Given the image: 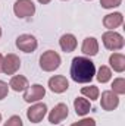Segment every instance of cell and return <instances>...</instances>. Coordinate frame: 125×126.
I'll use <instances>...</instances> for the list:
<instances>
[{
	"mask_svg": "<svg viewBox=\"0 0 125 126\" xmlns=\"http://www.w3.org/2000/svg\"><path fill=\"white\" fill-rule=\"evenodd\" d=\"M112 93L116 95H124L125 94V79L124 78H116L112 82Z\"/></svg>",
	"mask_w": 125,
	"mask_h": 126,
	"instance_id": "ffe728a7",
	"label": "cell"
},
{
	"mask_svg": "<svg viewBox=\"0 0 125 126\" xmlns=\"http://www.w3.org/2000/svg\"><path fill=\"white\" fill-rule=\"evenodd\" d=\"M122 24H124V16H122L121 12H113V13H109L103 18V25L109 31H115Z\"/></svg>",
	"mask_w": 125,
	"mask_h": 126,
	"instance_id": "7c38bea8",
	"label": "cell"
},
{
	"mask_svg": "<svg viewBox=\"0 0 125 126\" xmlns=\"http://www.w3.org/2000/svg\"><path fill=\"white\" fill-rule=\"evenodd\" d=\"M3 126H24V123H22V119L15 114V116H10L7 119V122H4Z\"/></svg>",
	"mask_w": 125,
	"mask_h": 126,
	"instance_id": "7402d4cb",
	"label": "cell"
},
{
	"mask_svg": "<svg viewBox=\"0 0 125 126\" xmlns=\"http://www.w3.org/2000/svg\"><path fill=\"white\" fill-rule=\"evenodd\" d=\"M109 63H110V67L115 72H118V73H121V72L125 70V56L122 53H113V54H110Z\"/></svg>",
	"mask_w": 125,
	"mask_h": 126,
	"instance_id": "e0dca14e",
	"label": "cell"
},
{
	"mask_svg": "<svg viewBox=\"0 0 125 126\" xmlns=\"http://www.w3.org/2000/svg\"><path fill=\"white\" fill-rule=\"evenodd\" d=\"M96 75V66L88 57L77 56L71 63V78L77 84H88Z\"/></svg>",
	"mask_w": 125,
	"mask_h": 126,
	"instance_id": "6da1fadb",
	"label": "cell"
},
{
	"mask_svg": "<svg viewBox=\"0 0 125 126\" xmlns=\"http://www.w3.org/2000/svg\"><path fill=\"white\" fill-rule=\"evenodd\" d=\"M81 94L84 95L85 98H90V101H94V100H97V98H99L100 91H99V88H97V87L90 85V87H83V88H81Z\"/></svg>",
	"mask_w": 125,
	"mask_h": 126,
	"instance_id": "d6986e66",
	"label": "cell"
},
{
	"mask_svg": "<svg viewBox=\"0 0 125 126\" xmlns=\"http://www.w3.org/2000/svg\"><path fill=\"white\" fill-rule=\"evenodd\" d=\"M63 1H66V0H63Z\"/></svg>",
	"mask_w": 125,
	"mask_h": 126,
	"instance_id": "f546056e",
	"label": "cell"
},
{
	"mask_svg": "<svg viewBox=\"0 0 125 126\" xmlns=\"http://www.w3.org/2000/svg\"><path fill=\"white\" fill-rule=\"evenodd\" d=\"M16 47L21 50V51H24V53H32V51H35L37 50V47H38V41H37V38L31 35V34H21L18 38H16Z\"/></svg>",
	"mask_w": 125,
	"mask_h": 126,
	"instance_id": "5b68a950",
	"label": "cell"
},
{
	"mask_svg": "<svg viewBox=\"0 0 125 126\" xmlns=\"http://www.w3.org/2000/svg\"><path fill=\"white\" fill-rule=\"evenodd\" d=\"M0 122H1V113H0Z\"/></svg>",
	"mask_w": 125,
	"mask_h": 126,
	"instance_id": "4316f807",
	"label": "cell"
},
{
	"mask_svg": "<svg viewBox=\"0 0 125 126\" xmlns=\"http://www.w3.org/2000/svg\"><path fill=\"white\" fill-rule=\"evenodd\" d=\"M122 0H100V4L103 9H113V7H118L121 6Z\"/></svg>",
	"mask_w": 125,
	"mask_h": 126,
	"instance_id": "44dd1931",
	"label": "cell"
},
{
	"mask_svg": "<svg viewBox=\"0 0 125 126\" xmlns=\"http://www.w3.org/2000/svg\"><path fill=\"white\" fill-rule=\"evenodd\" d=\"M49 88L55 94H62L69 88V81L63 75H55L49 79Z\"/></svg>",
	"mask_w": 125,
	"mask_h": 126,
	"instance_id": "30bf717a",
	"label": "cell"
},
{
	"mask_svg": "<svg viewBox=\"0 0 125 126\" xmlns=\"http://www.w3.org/2000/svg\"><path fill=\"white\" fill-rule=\"evenodd\" d=\"M74 109H75V113L78 116H85L90 113L91 110V104H90V100L88 98H84V97H77L74 100Z\"/></svg>",
	"mask_w": 125,
	"mask_h": 126,
	"instance_id": "5bb4252c",
	"label": "cell"
},
{
	"mask_svg": "<svg viewBox=\"0 0 125 126\" xmlns=\"http://www.w3.org/2000/svg\"><path fill=\"white\" fill-rule=\"evenodd\" d=\"M71 126H75V125H71Z\"/></svg>",
	"mask_w": 125,
	"mask_h": 126,
	"instance_id": "f1b7e54d",
	"label": "cell"
},
{
	"mask_svg": "<svg viewBox=\"0 0 125 126\" xmlns=\"http://www.w3.org/2000/svg\"><path fill=\"white\" fill-rule=\"evenodd\" d=\"M77 44L78 43H77V38H75L74 34H63L61 37V40H59V46H61V48L65 53L74 51L77 48Z\"/></svg>",
	"mask_w": 125,
	"mask_h": 126,
	"instance_id": "9a60e30c",
	"label": "cell"
},
{
	"mask_svg": "<svg viewBox=\"0 0 125 126\" xmlns=\"http://www.w3.org/2000/svg\"><path fill=\"white\" fill-rule=\"evenodd\" d=\"M0 37H1V28H0Z\"/></svg>",
	"mask_w": 125,
	"mask_h": 126,
	"instance_id": "83f0119b",
	"label": "cell"
},
{
	"mask_svg": "<svg viewBox=\"0 0 125 126\" xmlns=\"http://www.w3.org/2000/svg\"><path fill=\"white\" fill-rule=\"evenodd\" d=\"M47 113V106L44 103H35L27 110V117L31 123H40Z\"/></svg>",
	"mask_w": 125,
	"mask_h": 126,
	"instance_id": "52a82bcc",
	"label": "cell"
},
{
	"mask_svg": "<svg viewBox=\"0 0 125 126\" xmlns=\"http://www.w3.org/2000/svg\"><path fill=\"white\" fill-rule=\"evenodd\" d=\"M100 106L106 111H112L119 106V97L112 91H103L100 98Z\"/></svg>",
	"mask_w": 125,
	"mask_h": 126,
	"instance_id": "8fae6325",
	"label": "cell"
},
{
	"mask_svg": "<svg viewBox=\"0 0 125 126\" xmlns=\"http://www.w3.org/2000/svg\"><path fill=\"white\" fill-rule=\"evenodd\" d=\"M68 114H69L68 106L65 103H59V104H56L50 110V113H49V122L52 125H58V123H61L62 120H65L68 117Z\"/></svg>",
	"mask_w": 125,
	"mask_h": 126,
	"instance_id": "9c48e42d",
	"label": "cell"
},
{
	"mask_svg": "<svg viewBox=\"0 0 125 126\" xmlns=\"http://www.w3.org/2000/svg\"><path fill=\"white\" fill-rule=\"evenodd\" d=\"M74 125L75 126H96V120L91 119V117H85V119H83V120H80V122H77Z\"/></svg>",
	"mask_w": 125,
	"mask_h": 126,
	"instance_id": "603a6c76",
	"label": "cell"
},
{
	"mask_svg": "<svg viewBox=\"0 0 125 126\" xmlns=\"http://www.w3.org/2000/svg\"><path fill=\"white\" fill-rule=\"evenodd\" d=\"M1 63H3V56H1V53H0V72H1Z\"/></svg>",
	"mask_w": 125,
	"mask_h": 126,
	"instance_id": "484cf974",
	"label": "cell"
},
{
	"mask_svg": "<svg viewBox=\"0 0 125 126\" xmlns=\"http://www.w3.org/2000/svg\"><path fill=\"white\" fill-rule=\"evenodd\" d=\"M21 67V59L13 54V53H9L3 57V63H1V72L6 73V75H15Z\"/></svg>",
	"mask_w": 125,
	"mask_h": 126,
	"instance_id": "8992f818",
	"label": "cell"
},
{
	"mask_svg": "<svg viewBox=\"0 0 125 126\" xmlns=\"http://www.w3.org/2000/svg\"><path fill=\"white\" fill-rule=\"evenodd\" d=\"M96 78H97V81H99V82H102V84L109 82V81H110V78H112V70H110V67H107V66L102 64V66L99 67L97 73H96Z\"/></svg>",
	"mask_w": 125,
	"mask_h": 126,
	"instance_id": "ac0fdd59",
	"label": "cell"
},
{
	"mask_svg": "<svg viewBox=\"0 0 125 126\" xmlns=\"http://www.w3.org/2000/svg\"><path fill=\"white\" fill-rule=\"evenodd\" d=\"M38 3H41V4H47V3H50L52 0H37Z\"/></svg>",
	"mask_w": 125,
	"mask_h": 126,
	"instance_id": "d4e9b609",
	"label": "cell"
},
{
	"mask_svg": "<svg viewBox=\"0 0 125 126\" xmlns=\"http://www.w3.org/2000/svg\"><path fill=\"white\" fill-rule=\"evenodd\" d=\"M9 87H10L13 91L21 93V91H25V90L30 87V84H28V79H27L25 76H22V75H15V76L10 78Z\"/></svg>",
	"mask_w": 125,
	"mask_h": 126,
	"instance_id": "2e32d148",
	"label": "cell"
},
{
	"mask_svg": "<svg viewBox=\"0 0 125 126\" xmlns=\"http://www.w3.org/2000/svg\"><path fill=\"white\" fill-rule=\"evenodd\" d=\"M7 93H9V87L4 81H0V100L6 98L7 97Z\"/></svg>",
	"mask_w": 125,
	"mask_h": 126,
	"instance_id": "cb8c5ba5",
	"label": "cell"
},
{
	"mask_svg": "<svg viewBox=\"0 0 125 126\" xmlns=\"http://www.w3.org/2000/svg\"><path fill=\"white\" fill-rule=\"evenodd\" d=\"M46 95V88L40 84H34L31 87H28L24 93V101L27 103H38L40 100H43Z\"/></svg>",
	"mask_w": 125,
	"mask_h": 126,
	"instance_id": "ba28073f",
	"label": "cell"
},
{
	"mask_svg": "<svg viewBox=\"0 0 125 126\" xmlns=\"http://www.w3.org/2000/svg\"><path fill=\"white\" fill-rule=\"evenodd\" d=\"M13 13L19 19L30 18L35 13V4L32 0H16L13 4Z\"/></svg>",
	"mask_w": 125,
	"mask_h": 126,
	"instance_id": "277c9868",
	"label": "cell"
},
{
	"mask_svg": "<svg viewBox=\"0 0 125 126\" xmlns=\"http://www.w3.org/2000/svg\"><path fill=\"white\" fill-rule=\"evenodd\" d=\"M62 63L61 56L55 50H47L40 56V67L44 72H53L56 70Z\"/></svg>",
	"mask_w": 125,
	"mask_h": 126,
	"instance_id": "7a4b0ae2",
	"label": "cell"
},
{
	"mask_svg": "<svg viewBox=\"0 0 125 126\" xmlns=\"http://www.w3.org/2000/svg\"><path fill=\"white\" fill-rule=\"evenodd\" d=\"M81 51L85 54V56H96L99 53V41L94 38V37H87L84 41H83V46H81Z\"/></svg>",
	"mask_w": 125,
	"mask_h": 126,
	"instance_id": "4fadbf2b",
	"label": "cell"
},
{
	"mask_svg": "<svg viewBox=\"0 0 125 126\" xmlns=\"http://www.w3.org/2000/svg\"><path fill=\"white\" fill-rule=\"evenodd\" d=\"M88 1H90V0H88Z\"/></svg>",
	"mask_w": 125,
	"mask_h": 126,
	"instance_id": "4dcf8cb0",
	"label": "cell"
},
{
	"mask_svg": "<svg viewBox=\"0 0 125 126\" xmlns=\"http://www.w3.org/2000/svg\"><path fill=\"white\" fill-rule=\"evenodd\" d=\"M102 41H103V46L110 51L121 50L125 44L124 37L116 31H106L102 35Z\"/></svg>",
	"mask_w": 125,
	"mask_h": 126,
	"instance_id": "3957f363",
	"label": "cell"
}]
</instances>
